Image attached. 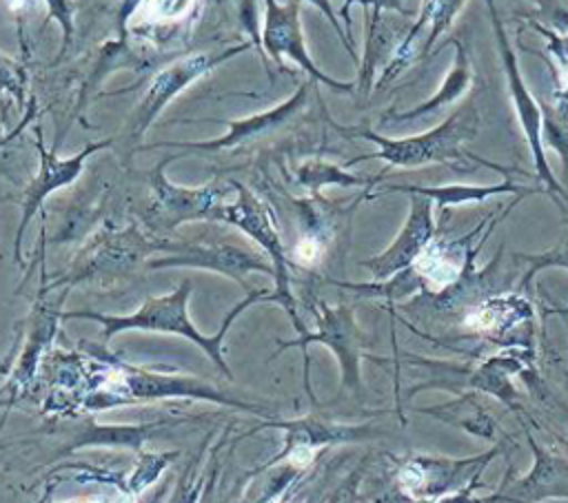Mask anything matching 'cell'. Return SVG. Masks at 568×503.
<instances>
[{
    "mask_svg": "<svg viewBox=\"0 0 568 503\" xmlns=\"http://www.w3.org/2000/svg\"><path fill=\"white\" fill-rule=\"evenodd\" d=\"M191 288H193V284L186 279L169 295L146 297L144 304L131 315H102L95 310H69V312H60V319H93V321L102 324L104 339H111L113 335L124 332V330H153V332L180 335L184 339H191L195 346H200L213 359L217 370H222V374L231 379L233 374H231L224 352H222L224 335H226L229 326L235 321V317L242 315L251 304L271 301V292L266 288H260V290L251 288L246 292V297L229 310L222 328L215 335L206 337L195 328V324L189 319V312H186Z\"/></svg>",
    "mask_w": 568,
    "mask_h": 503,
    "instance_id": "obj_1",
    "label": "cell"
},
{
    "mask_svg": "<svg viewBox=\"0 0 568 503\" xmlns=\"http://www.w3.org/2000/svg\"><path fill=\"white\" fill-rule=\"evenodd\" d=\"M331 122V120H328ZM477 109L475 104H466L457 109L446 122L439 126L410 135V137H384L377 131L368 126H342L337 122H331V126L342 133L344 137H362L373 144H377L375 153H366L359 157H353L346 162V166H353L364 160H384L386 166H397V168H417L424 164H446L453 171L468 173L475 168V164L488 166L490 162L484 157H477L475 153H468L462 148L466 140H470L477 133Z\"/></svg>",
    "mask_w": 568,
    "mask_h": 503,
    "instance_id": "obj_2",
    "label": "cell"
},
{
    "mask_svg": "<svg viewBox=\"0 0 568 503\" xmlns=\"http://www.w3.org/2000/svg\"><path fill=\"white\" fill-rule=\"evenodd\" d=\"M231 186L237 191V199L231 202V204H217L211 211L209 219L233 224V226H237L242 233H246L251 239H255L262 246L264 255L273 264L275 290L271 292V301L282 304L284 310L288 312V317L293 319L295 330L300 335H306L308 330L304 328V324L300 321L297 310H295V299H293V292H291L288 259H286L284 246L280 242V233H277V226L273 222L271 208L260 197H255L244 184L231 182Z\"/></svg>",
    "mask_w": 568,
    "mask_h": 503,
    "instance_id": "obj_3",
    "label": "cell"
},
{
    "mask_svg": "<svg viewBox=\"0 0 568 503\" xmlns=\"http://www.w3.org/2000/svg\"><path fill=\"white\" fill-rule=\"evenodd\" d=\"M486 7H488V16H490V24H493V33H495V40H497V49H499V55H501V62H504V73H506V82H508V91H510V100H513V109L519 117V126H521V133L528 142V148H530V155H532V164H535V175L537 179L546 186L548 195H552V199L561 206L559 197H564L568 202V191L557 182V177L552 175L550 171V164H548V157H546V151H544V135H541V106L539 102L532 97V93L528 91L524 78H521V71H519V62H517V55L508 42V35L504 31V24L499 20V13H497V7H495V0H484Z\"/></svg>",
    "mask_w": 568,
    "mask_h": 503,
    "instance_id": "obj_4",
    "label": "cell"
},
{
    "mask_svg": "<svg viewBox=\"0 0 568 503\" xmlns=\"http://www.w3.org/2000/svg\"><path fill=\"white\" fill-rule=\"evenodd\" d=\"M155 250L164 253L162 257H153L146 261L149 268H169V266H189V268H206L222 273L237 281L240 286L251 290L246 284V275L253 270L266 273L273 277V264L266 261L264 255L253 253L251 248L222 242V239H191V242H155Z\"/></svg>",
    "mask_w": 568,
    "mask_h": 503,
    "instance_id": "obj_5",
    "label": "cell"
},
{
    "mask_svg": "<svg viewBox=\"0 0 568 503\" xmlns=\"http://www.w3.org/2000/svg\"><path fill=\"white\" fill-rule=\"evenodd\" d=\"M251 47H253V42H242V44H235L220 53H195V55L182 58V60L173 62L171 66L162 69L149 82L146 95L142 97L140 106L131 113V117L126 122L129 137H140L153 124V120L160 115V111L169 104V100H173L178 93H182L200 75H204L206 71L215 69L217 64L226 62L229 58H233Z\"/></svg>",
    "mask_w": 568,
    "mask_h": 503,
    "instance_id": "obj_6",
    "label": "cell"
},
{
    "mask_svg": "<svg viewBox=\"0 0 568 503\" xmlns=\"http://www.w3.org/2000/svg\"><path fill=\"white\" fill-rule=\"evenodd\" d=\"M111 144H113V137H106L102 142L87 144L80 153L62 160V157L55 155L58 144H53L51 148L42 146V131H40V126H36V148H38V155H40V166H38V173L24 186L22 199H20L22 215H20V224H18V233H16V244H13V255H16L18 264H22V237H24L27 224L42 208L44 199L53 191H58L62 186H69L82 173V166H84L89 155H93L95 151H102V148H106Z\"/></svg>",
    "mask_w": 568,
    "mask_h": 503,
    "instance_id": "obj_7",
    "label": "cell"
},
{
    "mask_svg": "<svg viewBox=\"0 0 568 503\" xmlns=\"http://www.w3.org/2000/svg\"><path fill=\"white\" fill-rule=\"evenodd\" d=\"M266 4V16H264V29H262V44L264 51H268L271 58L282 66V55L291 58L302 71L311 75L313 82H322L328 89L337 93H353L355 82H339L326 75L317 64L311 60L306 44H304V33L300 24V0H288L286 4H280L277 0H264Z\"/></svg>",
    "mask_w": 568,
    "mask_h": 503,
    "instance_id": "obj_8",
    "label": "cell"
},
{
    "mask_svg": "<svg viewBox=\"0 0 568 503\" xmlns=\"http://www.w3.org/2000/svg\"><path fill=\"white\" fill-rule=\"evenodd\" d=\"M408 195H410V211L402 230L393 239V244L379 255L359 261L362 268L371 270L375 281L390 279L393 275L410 268L433 242V235H435L433 204H430L433 199L419 193H408Z\"/></svg>",
    "mask_w": 568,
    "mask_h": 503,
    "instance_id": "obj_9",
    "label": "cell"
},
{
    "mask_svg": "<svg viewBox=\"0 0 568 503\" xmlns=\"http://www.w3.org/2000/svg\"><path fill=\"white\" fill-rule=\"evenodd\" d=\"M175 157L178 155L164 157L160 164H155L151 173L153 204L149 217L155 230H173L189 219H209L211 211L217 206V197L224 195L217 184H209L202 188H184L171 184L164 177V166Z\"/></svg>",
    "mask_w": 568,
    "mask_h": 503,
    "instance_id": "obj_10",
    "label": "cell"
},
{
    "mask_svg": "<svg viewBox=\"0 0 568 503\" xmlns=\"http://www.w3.org/2000/svg\"><path fill=\"white\" fill-rule=\"evenodd\" d=\"M317 332H306L300 335L295 341H282L280 350L288 346H300L304 352V366L308 370V343H326L339 359L342 363V379L344 386L357 388L359 386V350H362V335L355 326L353 310L348 306H337L331 308L326 304H317Z\"/></svg>",
    "mask_w": 568,
    "mask_h": 503,
    "instance_id": "obj_11",
    "label": "cell"
},
{
    "mask_svg": "<svg viewBox=\"0 0 568 503\" xmlns=\"http://www.w3.org/2000/svg\"><path fill=\"white\" fill-rule=\"evenodd\" d=\"M153 250H155V242L144 239L135 228H129L124 233H118L115 237L98 242V246H93V250L82 261L78 259L73 264L71 273L64 275V279L53 281L51 286H60L62 281L75 284L98 275H120L122 270L135 266L146 253H153Z\"/></svg>",
    "mask_w": 568,
    "mask_h": 503,
    "instance_id": "obj_12",
    "label": "cell"
},
{
    "mask_svg": "<svg viewBox=\"0 0 568 503\" xmlns=\"http://www.w3.org/2000/svg\"><path fill=\"white\" fill-rule=\"evenodd\" d=\"M308 95V82L300 84V89L280 106L251 115L246 120H233L231 131L222 137L215 140H206V142H155V144H144L142 148H160V146H171V148H184V151H220V148H233L237 144H244L257 135H264L282 124H286L306 102Z\"/></svg>",
    "mask_w": 568,
    "mask_h": 503,
    "instance_id": "obj_13",
    "label": "cell"
},
{
    "mask_svg": "<svg viewBox=\"0 0 568 503\" xmlns=\"http://www.w3.org/2000/svg\"><path fill=\"white\" fill-rule=\"evenodd\" d=\"M115 386H118L115 399H113L115 403L186 394V397H200V399H209V401H222V403H229V406H240L244 410H257L255 406L226 399L217 390L200 383L197 379H171V377L149 374V372H142V370H135V368H126V366L122 368V374L115 377Z\"/></svg>",
    "mask_w": 568,
    "mask_h": 503,
    "instance_id": "obj_14",
    "label": "cell"
},
{
    "mask_svg": "<svg viewBox=\"0 0 568 503\" xmlns=\"http://www.w3.org/2000/svg\"><path fill=\"white\" fill-rule=\"evenodd\" d=\"M408 29H397L382 16L379 7H368L366 9V47H364V58L359 62V78H357V89L359 93L368 95L373 89V75L375 71L393 58L397 44L404 40Z\"/></svg>",
    "mask_w": 568,
    "mask_h": 503,
    "instance_id": "obj_15",
    "label": "cell"
},
{
    "mask_svg": "<svg viewBox=\"0 0 568 503\" xmlns=\"http://www.w3.org/2000/svg\"><path fill=\"white\" fill-rule=\"evenodd\" d=\"M444 44H453L457 51H455L453 69H450V73L446 75V80L442 82V86L437 89V93H435L430 100H426V102L413 106L410 111H395V109L386 111V113L382 115V124H384V126H386V124L413 122V120H419V117H424V115H430V113H435L437 109H442V106H446V104H453L455 100H459V97L468 91L470 80H473V71H470V60H468L466 47H464L457 38H448Z\"/></svg>",
    "mask_w": 568,
    "mask_h": 503,
    "instance_id": "obj_16",
    "label": "cell"
},
{
    "mask_svg": "<svg viewBox=\"0 0 568 503\" xmlns=\"http://www.w3.org/2000/svg\"><path fill=\"white\" fill-rule=\"evenodd\" d=\"M266 425L273 428H284L286 430V448L282 450L280 456L271 459L266 465H273L275 461L291 459L297 461L300 454L308 459L317 445L331 443V441H344V439H357L364 430L362 428H342V425H328L315 419H302V421H291V423H280V421H268Z\"/></svg>",
    "mask_w": 568,
    "mask_h": 503,
    "instance_id": "obj_17",
    "label": "cell"
},
{
    "mask_svg": "<svg viewBox=\"0 0 568 503\" xmlns=\"http://www.w3.org/2000/svg\"><path fill=\"white\" fill-rule=\"evenodd\" d=\"M386 193L390 191H399V193H419L428 199H433L442 213L444 208L457 206V204H470V202H484L490 195H499V193H519V195H528L535 193L537 188H524L519 184L513 182L510 175H506V179L501 184H490V186H470V184H450V186H408V184H388L384 188Z\"/></svg>",
    "mask_w": 568,
    "mask_h": 503,
    "instance_id": "obj_18",
    "label": "cell"
},
{
    "mask_svg": "<svg viewBox=\"0 0 568 503\" xmlns=\"http://www.w3.org/2000/svg\"><path fill=\"white\" fill-rule=\"evenodd\" d=\"M386 171H382L375 177H364V175H351L344 168L326 162H306L297 168V182L311 193H317L326 184H339V186H375Z\"/></svg>",
    "mask_w": 568,
    "mask_h": 503,
    "instance_id": "obj_19",
    "label": "cell"
},
{
    "mask_svg": "<svg viewBox=\"0 0 568 503\" xmlns=\"http://www.w3.org/2000/svg\"><path fill=\"white\" fill-rule=\"evenodd\" d=\"M464 2L466 0H422L417 20H422L424 24H430V33L424 42V53L430 51L435 47V42L442 38V33H446L450 29V24L455 22Z\"/></svg>",
    "mask_w": 568,
    "mask_h": 503,
    "instance_id": "obj_20",
    "label": "cell"
},
{
    "mask_svg": "<svg viewBox=\"0 0 568 503\" xmlns=\"http://www.w3.org/2000/svg\"><path fill=\"white\" fill-rule=\"evenodd\" d=\"M513 257L530 264V268H528V273L524 275L521 286H519V288H526V286L530 284V279H532L539 270H544V268L555 266V268H566V270H568V237H564L555 248H550V250H546V253H537V255L517 253V255H513ZM550 312L561 315V312H568V308H552Z\"/></svg>",
    "mask_w": 568,
    "mask_h": 503,
    "instance_id": "obj_21",
    "label": "cell"
},
{
    "mask_svg": "<svg viewBox=\"0 0 568 503\" xmlns=\"http://www.w3.org/2000/svg\"><path fill=\"white\" fill-rule=\"evenodd\" d=\"M541 135H546V144L561 155L564 173L568 177V117L546 104L541 106Z\"/></svg>",
    "mask_w": 568,
    "mask_h": 503,
    "instance_id": "obj_22",
    "label": "cell"
},
{
    "mask_svg": "<svg viewBox=\"0 0 568 503\" xmlns=\"http://www.w3.org/2000/svg\"><path fill=\"white\" fill-rule=\"evenodd\" d=\"M2 93L11 95L22 106L27 93V73L20 64L0 53V95Z\"/></svg>",
    "mask_w": 568,
    "mask_h": 503,
    "instance_id": "obj_23",
    "label": "cell"
},
{
    "mask_svg": "<svg viewBox=\"0 0 568 503\" xmlns=\"http://www.w3.org/2000/svg\"><path fill=\"white\" fill-rule=\"evenodd\" d=\"M47 2V18L42 22V29L51 22V20H58L60 27H62V33H64V40H62V51H67V47L71 44V38H73V13L78 9V2L75 0H44Z\"/></svg>",
    "mask_w": 568,
    "mask_h": 503,
    "instance_id": "obj_24",
    "label": "cell"
},
{
    "mask_svg": "<svg viewBox=\"0 0 568 503\" xmlns=\"http://www.w3.org/2000/svg\"><path fill=\"white\" fill-rule=\"evenodd\" d=\"M300 2H311V4H315V7H317V9L328 18L331 27L337 31V38L342 40V44H344V49L348 51L351 60L357 64V62H359V58H357V51H355V42L346 35V29L339 24V18H337V13H335V9H333L331 0H300Z\"/></svg>",
    "mask_w": 568,
    "mask_h": 503,
    "instance_id": "obj_25",
    "label": "cell"
},
{
    "mask_svg": "<svg viewBox=\"0 0 568 503\" xmlns=\"http://www.w3.org/2000/svg\"><path fill=\"white\" fill-rule=\"evenodd\" d=\"M186 7H189V0H151L153 18H160V20L178 18Z\"/></svg>",
    "mask_w": 568,
    "mask_h": 503,
    "instance_id": "obj_26",
    "label": "cell"
},
{
    "mask_svg": "<svg viewBox=\"0 0 568 503\" xmlns=\"http://www.w3.org/2000/svg\"><path fill=\"white\" fill-rule=\"evenodd\" d=\"M355 2H357V4H362V7L366 9V7H371V2H373V0H346V2H344V7L339 9V16H342V20H344V24H346V35H348L351 40H353V24H351V7H353Z\"/></svg>",
    "mask_w": 568,
    "mask_h": 503,
    "instance_id": "obj_27",
    "label": "cell"
},
{
    "mask_svg": "<svg viewBox=\"0 0 568 503\" xmlns=\"http://www.w3.org/2000/svg\"><path fill=\"white\" fill-rule=\"evenodd\" d=\"M371 7H379L382 11H397L399 16H410V11L404 7V0H373Z\"/></svg>",
    "mask_w": 568,
    "mask_h": 503,
    "instance_id": "obj_28",
    "label": "cell"
},
{
    "mask_svg": "<svg viewBox=\"0 0 568 503\" xmlns=\"http://www.w3.org/2000/svg\"><path fill=\"white\" fill-rule=\"evenodd\" d=\"M33 115H36V100L31 97V100H29V111H27V115L20 120V124H18V126H16V129H13V131H11L7 137H0V144H2L4 140H11V137H16V135H18V133H20V131H22V129H24V126H27V124L33 120Z\"/></svg>",
    "mask_w": 568,
    "mask_h": 503,
    "instance_id": "obj_29",
    "label": "cell"
},
{
    "mask_svg": "<svg viewBox=\"0 0 568 503\" xmlns=\"http://www.w3.org/2000/svg\"><path fill=\"white\" fill-rule=\"evenodd\" d=\"M561 319H564V324H566V328H568V312H561ZM566 379H568V372H566Z\"/></svg>",
    "mask_w": 568,
    "mask_h": 503,
    "instance_id": "obj_30",
    "label": "cell"
},
{
    "mask_svg": "<svg viewBox=\"0 0 568 503\" xmlns=\"http://www.w3.org/2000/svg\"><path fill=\"white\" fill-rule=\"evenodd\" d=\"M561 412H564V417H566V425H568V408H561Z\"/></svg>",
    "mask_w": 568,
    "mask_h": 503,
    "instance_id": "obj_31",
    "label": "cell"
},
{
    "mask_svg": "<svg viewBox=\"0 0 568 503\" xmlns=\"http://www.w3.org/2000/svg\"><path fill=\"white\" fill-rule=\"evenodd\" d=\"M566 222H568V219H566Z\"/></svg>",
    "mask_w": 568,
    "mask_h": 503,
    "instance_id": "obj_32",
    "label": "cell"
}]
</instances>
